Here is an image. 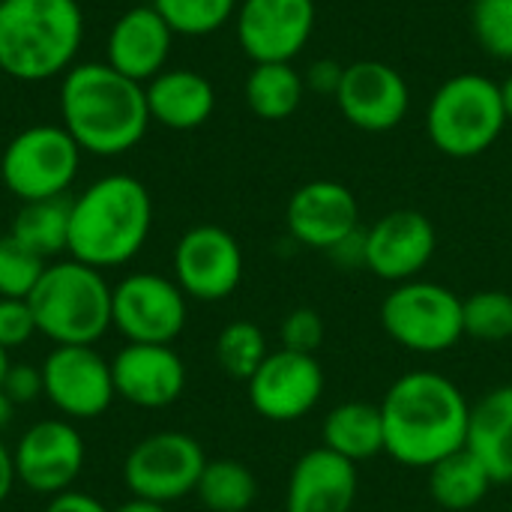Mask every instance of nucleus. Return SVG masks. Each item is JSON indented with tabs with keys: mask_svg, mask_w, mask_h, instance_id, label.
<instances>
[{
	"mask_svg": "<svg viewBox=\"0 0 512 512\" xmlns=\"http://www.w3.org/2000/svg\"><path fill=\"white\" fill-rule=\"evenodd\" d=\"M36 318L27 300L0 297V348L12 351L36 336Z\"/></svg>",
	"mask_w": 512,
	"mask_h": 512,
	"instance_id": "35",
	"label": "nucleus"
},
{
	"mask_svg": "<svg viewBox=\"0 0 512 512\" xmlns=\"http://www.w3.org/2000/svg\"><path fill=\"white\" fill-rule=\"evenodd\" d=\"M438 252V231L420 210H390L366 228V270L390 285L417 279Z\"/></svg>",
	"mask_w": 512,
	"mask_h": 512,
	"instance_id": "17",
	"label": "nucleus"
},
{
	"mask_svg": "<svg viewBox=\"0 0 512 512\" xmlns=\"http://www.w3.org/2000/svg\"><path fill=\"white\" fill-rule=\"evenodd\" d=\"M207 456L201 444L186 432H156L138 441L126 462L123 480L132 498L171 504L186 495H195Z\"/></svg>",
	"mask_w": 512,
	"mask_h": 512,
	"instance_id": "9",
	"label": "nucleus"
},
{
	"mask_svg": "<svg viewBox=\"0 0 512 512\" xmlns=\"http://www.w3.org/2000/svg\"><path fill=\"white\" fill-rule=\"evenodd\" d=\"M384 453L405 468H432L468 444L471 402L441 372H408L390 384L384 402Z\"/></svg>",
	"mask_w": 512,
	"mask_h": 512,
	"instance_id": "1",
	"label": "nucleus"
},
{
	"mask_svg": "<svg viewBox=\"0 0 512 512\" xmlns=\"http://www.w3.org/2000/svg\"><path fill=\"white\" fill-rule=\"evenodd\" d=\"M501 81L483 72H459L438 84L426 105V135L450 159L486 153L507 126Z\"/></svg>",
	"mask_w": 512,
	"mask_h": 512,
	"instance_id": "6",
	"label": "nucleus"
},
{
	"mask_svg": "<svg viewBox=\"0 0 512 512\" xmlns=\"http://www.w3.org/2000/svg\"><path fill=\"white\" fill-rule=\"evenodd\" d=\"M114 390L135 408H168L186 390V363L171 345L129 342L111 360Z\"/></svg>",
	"mask_w": 512,
	"mask_h": 512,
	"instance_id": "19",
	"label": "nucleus"
},
{
	"mask_svg": "<svg viewBox=\"0 0 512 512\" xmlns=\"http://www.w3.org/2000/svg\"><path fill=\"white\" fill-rule=\"evenodd\" d=\"M270 357L267 336L255 321H231L216 339V360L234 381H249Z\"/></svg>",
	"mask_w": 512,
	"mask_h": 512,
	"instance_id": "29",
	"label": "nucleus"
},
{
	"mask_svg": "<svg viewBox=\"0 0 512 512\" xmlns=\"http://www.w3.org/2000/svg\"><path fill=\"white\" fill-rule=\"evenodd\" d=\"M69 207L72 198L27 201L12 219V237L42 255L45 261L69 252Z\"/></svg>",
	"mask_w": 512,
	"mask_h": 512,
	"instance_id": "27",
	"label": "nucleus"
},
{
	"mask_svg": "<svg viewBox=\"0 0 512 512\" xmlns=\"http://www.w3.org/2000/svg\"><path fill=\"white\" fill-rule=\"evenodd\" d=\"M327 258L339 270H366V228L360 225L354 234H348L333 249H327Z\"/></svg>",
	"mask_w": 512,
	"mask_h": 512,
	"instance_id": "38",
	"label": "nucleus"
},
{
	"mask_svg": "<svg viewBox=\"0 0 512 512\" xmlns=\"http://www.w3.org/2000/svg\"><path fill=\"white\" fill-rule=\"evenodd\" d=\"M492 477L483 462L468 450H456L429 468V495L441 510L468 512L480 507L492 492Z\"/></svg>",
	"mask_w": 512,
	"mask_h": 512,
	"instance_id": "25",
	"label": "nucleus"
},
{
	"mask_svg": "<svg viewBox=\"0 0 512 512\" xmlns=\"http://www.w3.org/2000/svg\"><path fill=\"white\" fill-rule=\"evenodd\" d=\"M324 366L315 354L270 351L261 369L246 381L255 414L270 423H297L312 414L324 396Z\"/></svg>",
	"mask_w": 512,
	"mask_h": 512,
	"instance_id": "14",
	"label": "nucleus"
},
{
	"mask_svg": "<svg viewBox=\"0 0 512 512\" xmlns=\"http://www.w3.org/2000/svg\"><path fill=\"white\" fill-rule=\"evenodd\" d=\"M321 447L333 450L336 456L360 465L384 453V417L381 405L369 402H342L324 417Z\"/></svg>",
	"mask_w": 512,
	"mask_h": 512,
	"instance_id": "24",
	"label": "nucleus"
},
{
	"mask_svg": "<svg viewBox=\"0 0 512 512\" xmlns=\"http://www.w3.org/2000/svg\"><path fill=\"white\" fill-rule=\"evenodd\" d=\"M195 495L210 512H246L258 501V480L237 459H207Z\"/></svg>",
	"mask_w": 512,
	"mask_h": 512,
	"instance_id": "28",
	"label": "nucleus"
},
{
	"mask_svg": "<svg viewBox=\"0 0 512 512\" xmlns=\"http://www.w3.org/2000/svg\"><path fill=\"white\" fill-rule=\"evenodd\" d=\"M357 489V465L327 447H315L303 453L291 468L285 512H351Z\"/></svg>",
	"mask_w": 512,
	"mask_h": 512,
	"instance_id": "21",
	"label": "nucleus"
},
{
	"mask_svg": "<svg viewBox=\"0 0 512 512\" xmlns=\"http://www.w3.org/2000/svg\"><path fill=\"white\" fill-rule=\"evenodd\" d=\"M150 123L165 129H198L216 111V90L207 75L195 69H162L156 78L144 84Z\"/></svg>",
	"mask_w": 512,
	"mask_h": 512,
	"instance_id": "22",
	"label": "nucleus"
},
{
	"mask_svg": "<svg viewBox=\"0 0 512 512\" xmlns=\"http://www.w3.org/2000/svg\"><path fill=\"white\" fill-rule=\"evenodd\" d=\"M15 480L33 495H60L69 492L84 468V441L81 432L66 420H39L33 423L12 450Z\"/></svg>",
	"mask_w": 512,
	"mask_h": 512,
	"instance_id": "15",
	"label": "nucleus"
},
{
	"mask_svg": "<svg viewBox=\"0 0 512 512\" xmlns=\"http://www.w3.org/2000/svg\"><path fill=\"white\" fill-rule=\"evenodd\" d=\"M501 99H504V111H507V120L512 123V72L501 81Z\"/></svg>",
	"mask_w": 512,
	"mask_h": 512,
	"instance_id": "43",
	"label": "nucleus"
},
{
	"mask_svg": "<svg viewBox=\"0 0 512 512\" xmlns=\"http://www.w3.org/2000/svg\"><path fill=\"white\" fill-rule=\"evenodd\" d=\"M84 42L78 0H0V69L15 81L63 78Z\"/></svg>",
	"mask_w": 512,
	"mask_h": 512,
	"instance_id": "4",
	"label": "nucleus"
},
{
	"mask_svg": "<svg viewBox=\"0 0 512 512\" xmlns=\"http://www.w3.org/2000/svg\"><path fill=\"white\" fill-rule=\"evenodd\" d=\"M111 291L102 270L66 258L45 267L27 303L36 330L54 345H93L111 327Z\"/></svg>",
	"mask_w": 512,
	"mask_h": 512,
	"instance_id": "5",
	"label": "nucleus"
},
{
	"mask_svg": "<svg viewBox=\"0 0 512 512\" xmlns=\"http://www.w3.org/2000/svg\"><path fill=\"white\" fill-rule=\"evenodd\" d=\"M243 96L258 120L282 123L294 117L303 105L306 81L303 72L294 69V63H255L246 75Z\"/></svg>",
	"mask_w": 512,
	"mask_h": 512,
	"instance_id": "26",
	"label": "nucleus"
},
{
	"mask_svg": "<svg viewBox=\"0 0 512 512\" xmlns=\"http://www.w3.org/2000/svg\"><path fill=\"white\" fill-rule=\"evenodd\" d=\"M381 327L411 354H444L465 339L462 297L426 279L393 285L381 303Z\"/></svg>",
	"mask_w": 512,
	"mask_h": 512,
	"instance_id": "7",
	"label": "nucleus"
},
{
	"mask_svg": "<svg viewBox=\"0 0 512 512\" xmlns=\"http://www.w3.org/2000/svg\"><path fill=\"white\" fill-rule=\"evenodd\" d=\"M174 282L189 300L219 303L243 282V249L219 225H195L174 246Z\"/></svg>",
	"mask_w": 512,
	"mask_h": 512,
	"instance_id": "13",
	"label": "nucleus"
},
{
	"mask_svg": "<svg viewBox=\"0 0 512 512\" xmlns=\"http://www.w3.org/2000/svg\"><path fill=\"white\" fill-rule=\"evenodd\" d=\"M186 300L174 279L132 273L111 291V327H117L126 342L171 345L186 327Z\"/></svg>",
	"mask_w": 512,
	"mask_h": 512,
	"instance_id": "10",
	"label": "nucleus"
},
{
	"mask_svg": "<svg viewBox=\"0 0 512 512\" xmlns=\"http://www.w3.org/2000/svg\"><path fill=\"white\" fill-rule=\"evenodd\" d=\"M471 27L489 57L512 60V0H474Z\"/></svg>",
	"mask_w": 512,
	"mask_h": 512,
	"instance_id": "33",
	"label": "nucleus"
},
{
	"mask_svg": "<svg viewBox=\"0 0 512 512\" xmlns=\"http://www.w3.org/2000/svg\"><path fill=\"white\" fill-rule=\"evenodd\" d=\"M342 78H345V63H339L333 57L312 60L309 69H306V75H303L306 93H318V96H330V99H336Z\"/></svg>",
	"mask_w": 512,
	"mask_h": 512,
	"instance_id": "37",
	"label": "nucleus"
},
{
	"mask_svg": "<svg viewBox=\"0 0 512 512\" xmlns=\"http://www.w3.org/2000/svg\"><path fill=\"white\" fill-rule=\"evenodd\" d=\"M0 390L12 399V405H30L39 396H45V381H42V366L33 363H9L6 378Z\"/></svg>",
	"mask_w": 512,
	"mask_h": 512,
	"instance_id": "36",
	"label": "nucleus"
},
{
	"mask_svg": "<svg viewBox=\"0 0 512 512\" xmlns=\"http://www.w3.org/2000/svg\"><path fill=\"white\" fill-rule=\"evenodd\" d=\"M9 351L6 348H0V384H3V378H6V369H9Z\"/></svg>",
	"mask_w": 512,
	"mask_h": 512,
	"instance_id": "44",
	"label": "nucleus"
},
{
	"mask_svg": "<svg viewBox=\"0 0 512 512\" xmlns=\"http://www.w3.org/2000/svg\"><path fill=\"white\" fill-rule=\"evenodd\" d=\"M342 117L360 132H390L402 126L411 108V87L405 75L384 60H354L336 93Z\"/></svg>",
	"mask_w": 512,
	"mask_h": 512,
	"instance_id": "16",
	"label": "nucleus"
},
{
	"mask_svg": "<svg viewBox=\"0 0 512 512\" xmlns=\"http://www.w3.org/2000/svg\"><path fill=\"white\" fill-rule=\"evenodd\" d=\"M465 336L477 342H507L512 339V294L501 288H483L462 297Z\"/></svg>",
	"mask_w": 512,
	"mask_h": 512,
	"instance_id": "30",
	"label": "nucleus"
},
{
	"mask_svg": "<svg viewBox=\"0 0 512 512\" xmlns=\"http://www.w3.org/2000/svg\"><path fill=\"white\" fill-rule=\"evenodd\" d=\"M12 414H15V405H12V399L0 390V432L12 423Z\"/></svg>",
	"mask_w": 512,
	"mask_h": 512,
	"instance_id": "42",
	"label": "nucleus"
},
{
	"mask_svg": "<svg viewBox=\"0 0 512 512\" xmlns=\"http://www.w3.org/2000/svg\"><path fill=\"white\" fill-rule=\"evenodd\" d=\"M240 0H153L177 36H210L234 21Z\"/></svg>",
	"mask_w": 512,
	"mask_h": 512,
	"instance_id": "31",
	"label": "nucleus"
},
{
	"mask_svg": "<svg viewBox=\"0 0 512 512\" xmlns=\"http://www.w3.org/2000/svg\"><path fill=\"white\" fill-rule=\"evenodd\" d=\"M18 480H15V465H12V450H6L3 447V441H0V504L9 498V492H12V486H15Z\"/></svg>",
	"mask_w": 512,
	"mask_h": 512,
	"instance_id": "40",
	"label": "nucleus"
},
{
	"mask_svg": "<svg viewBox=\"0 0 512 512\" xmlns=\"http://www.w3.org/2000/svg\"><path fill=\"white\" fill-rule=\"evenodd\" d=\"M45 512H111V510H108L102 501H96L93 495L69 489V492L54 495V498L48 501Z\"/></svg>",
	"mask_w": 512,
	"mask_h": 512,
	"instance_id": "39",
	"label": "nucleus"
},
{
	"mask_svg": "<svg viewBox=\"0 0 512 512\" xmlns=\"http://www.w3.org/2000/svg\"><path fill=\"white\" fill-rule=\"evenodd\" d=\"M81 156V147L63 126H27L6 144L0 177L21 204L63 198L81 171Z\"/></svg>",
	"mask_w": 512,
	"mask_h": 512,
	"instance_id": "8",
	"label": "nucleus"
},
{
	"mask_svg": "<svg viewBox=\"0 0 512 512\" xmlns=\"http://www.w3.org/2000/svg\"><path fill=\"white\" fill-rule=\"evenodd\" d=\"M111 512H168L165 504H156V501H144V498H132L126 504H120L117 510Z\"/></svg>",
	"mask_w": 512,
	"mask_h": 512,
	"instance_id": "41",
	"label": "nucleus"
},
{
	"mask_svg": "<svg viewBox=\"0 0 512 512\" xmlns=\"http://www.w3.org/2000/svg\"><path fill=\"white\" fill-rule=\"evenodd\" d=\"M318 24L315 0H240L234 30L252 63H291Z\"/></svg>",
	"mask_w": 512,
	"mask_h": 512,
	"instance_id": "11",
	"label": "nucleus"
},
{
	"mask_svg": "<svg viewBox=\"0 0 512 512\" xmlns=\"http://www.w3.org/2000/svg\"><path fill=\"white\" fill-rule=\"evenodd\" d=\"M60 126L81 153L120 156L150 129L144 84L108 63H75L60 81Z\"/></svg>",
	"mask_w": 512,
	"mask_h": 512,
	"instance_id": "2",
	"label": "nucleus"
},
{
	"mask_svg": "<svg viewBox=\"0 0 512 512\" xmlns=\"http://www.w3.org/2000/svg\"><path fill=\"white\" fill-rule=\"evenodd\" d=\"M174 36L177 33L153 9V3L150 6H132L108 30L105 63L132 81L147 84L162 69H168Z\"/></svg>",
	"mask_w": 512,
	"mask_h": 512,
	"instance_id": "20",
	"label": "nucleus"
},
{
	"mask_svg": "<svg viewBox=\"0 0 512 512\" xmlns=\"http://www.w3.org/2000/svg\"><path fill=\"white\" fill-rule=\"evenodd\" d=\"M324 333L327 330H324L321 312H315L309 306L291 309L282 318V327H279L282 348L285 351H297V354H318V348L324 342Z\"/></svg>",
	"mask_w": 512,
	"mask_h": 512,
	"instance_id": "34",
	"label": "nucleus"
},
{
	"mask_svg": "<svg viewBox=\"0 0 512 512\" xmlns=\"http://www.w3.org/2000/svg\"><path fill=\"white\" fill-rule=\"evenodd\" d=\"M285 225L300 246L327 252L360 228L357 195L339 180H309L288 198Z\"/></svg>",
	"mask_w": 512,
	"mask_h": 512,
	"instance_id": "18",
	"label": "nucleus"
},
{
	"mask_svg": "<svg viewBox=\"0 0 512 512\" xmlns=\"http://www.w3.org/2000/svg\"><path fill=\"white\" fill-rule=\"evenodd\" d=\"M153 228V201L132 174L93 180L69 207V258L96 270L129 264Z\"/></svg>",
	"mask_w": 512,
	"mask_h": 512,
	"instance_id": "3",
	"label": "nucleus"
},
{
	"mask_svg": "<svg viewBox=\"0 0 512 512\" xmlns=\"http://www.w3.org/2000/svg\"><path fill=\"white\" fill-rule=\"evenodd\" d=\"M510 219H512V210H510Z\"/></svg>",
	"mask_w": 512,
	"mask_h": 512,
	"instance_id": "45",
	"label": "nucleus"
},
{
	"mask_svg": "<svg viewBox=\"0 0 512 512\" xmlns=\"http://www.w3.org/2000/svg\"><path fill=\"white\" fill-rule=\"evenodd\" d=\"M492 483H512V384L489 390L471 405L468 444Z\"/></svg>",
	"mask_w": 512,
	"mask_h": 512,
	"instance_id": "23",
	"label": "nucleus"
},
{
	"mask_svg": "<svg viewBox=\"0 0 512 512\" xmlns=\"http://www.w3.org/2000/svg\"><path fill=\"white\" fill-rule=\"evenodd\" d=\"M48 261L18 243L12 234L0 237V297L27 300L39 285Z\"/></svg>",
	"mask_w": 512,
	"mask_h": 512,
	"instance_id": "32",
	"label": "nucleus"
},
{
	"mask_svg": "<svg viewBox=\"0 0 512 512\" xmlns=\"http://www.w3.org/2000/svg\"><path fill=\"white\" fill-rule=\"evenodd\" d=\"M45 399L66 420H93L117 399L111 360L93 345H54L42 363Z\"/></svg>",
	"mask_w": 512,
	"mask_h": 512,
	"instance_id": "12",
	"label": "nucleus"
}]
</instances>
